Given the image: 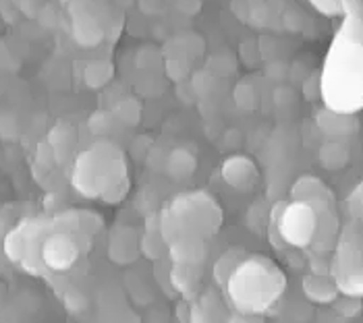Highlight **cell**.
I'll return each instance as SVG.
<instances>
[{"mask_svg":"<svg viewBox=\"0 0 363 323\" xmlns=\"http://www.w3.org/2000/svg\"><path fill=\"white\" fill-rule=\"evenodd\" d=\"M351 210H353V214L357 215V217L363 220V183L351 195Z\"/></svg>","mask_w":363,"mask_h":323,"instance_id":"obj_21","label":"cell"},{"mask_svg":"<svg viewBox=\"0 0 363 323\" xmlns=\"http://www.w3.org/2000/svg\"><path fill=\"white\" fill-rule=\"evenodd\" d=\"M73 35L75 42L84 48H94L104 40V29L98 23V19L94 17V13L89 11V6H85V0L73 2Z\"/></svg>","mask_w":363,"mask_h":323,"instance_id":"obj_6","label":"cell"},{"mask_svg":"<svg viewBox=\"0 0 363 323\" xmlns=\"http://www.w3.org/2000/svg\"><path fill=\"white\" fill-rule=\"evenodd\" d=\"M79 242L69 232H55L42 244V261L55 271H67L79 259Z\"/></svg>","mask_w":363,"mask_h":323,"instance_id":"obj_5","label":"cell"},{"mask_svg":"<svg viewBox=\"0 0 363 323\" xmlns=\"http://www.w3.org/2000/svg\"><path fill=\"white\" fill-rule=\"evenodd\" d=\"M220 226L223 210L218 201L203 191L177 195L158 215L160 237L167 246L179 241H208Z\"/></svg>","mask_w":363,"mask_h":323,"instance_id":"obj_2","label":"cell"},{"mask_svg":"<svg viewBox=\"0 0 363 323\" xmlns=\"http://www.w3.org/2000/svg\"><path fill=\"white\" fill-rule=\"evenodd\" d=\"M291 199L306 201L311 208L335 205V197H333L330 188L326 187L318 176H301L291 188Z\"/></svg>","mask_w":363,"mask_h":323,"instance_id":"obj_8","label":"cell"},{"mask_svg":"<svg viewBox=\"0 0 363 323\" xmlns=\"http://www.w3.org/2000/svg\"><path fill=\"white\" fill-rule=\"evenodd\" d=\"M303 295L308 300L315 305H328L338 298V288H336L335 278L330 273H309L303 278Z\"/></svg>","mask_w":363,"mask_h":323,"instance_id":"obj_9","label":"cell"},{"mask_svg":"<svg viewBox=\"0 0 363 323\" xmlns=\"http://www.w3.org/2000/svg\"><path fill=\"white\" fill-rule=\"evenodd\" d=\"M309 264H311V273H324V276L330 273V266H333V264L324 257L322 251H320L318 255H313Z\"/></svg>","mask_w":363,"mask_h":323,"instance_id":"obj_19","label":"cell"},{"mask_svg":"<svg viewBox=\"0 0 363 323\" xmlns=\"http://www.w3.org/2000/svg\"><path fill=\"white\" fill-rule=\"evenodd\" d=\"M162 246H167V242L162 241V237H160V228H158V224H156V228H150L147 226V230H145V234L141 237L140 241V251L145 255V257H150V259H158L160 257V249Z\"/></svg>","mask_w":363,"mask_h":323,"instance_id":"obj_16","label":"cell"},{"mask_svg":"<svg viewBox=\"0 0 363 323\" xmlns=\"http://www.w3.org/2000/svg\"><path fill=\"white\" fill-rule=\"evenodd\" d=\"M336 2H338V0H336Z\"/></svg>","mask_w":363,"mask_h":323,"instance_id":"obj_23","label":"cell"},{"mask_svg":"<svg viewBox=\"0 0 363 323\" xmlns=\"http://www.w3.org/2000/svg\"><path fill=\"white\" fill-rule=\"evenodd\" d=\"M201 273H199V266H183V264H172V271H170V284L174 286L177 293L181 295H194L196 288L199 286Z\"/></svg>","mask_w":363,"mask_h":323,"instance_id":"obj_12","label":"cell"},{"mask_svg":"<svg viewBox=\"0 0 363 323\" xmlns=\"http://www.w3.org/2000/svg\"><path fill=\"white\" fill-rule=\"evenodd\" d=\"M167 249L172 264L201 266L206 259V241H179L168 244Z\"/></svg>","mask_w":363,"mask_h":323,"instance_id":"obj_10","label":"cell"},{"mask_svg":"<svg viewBox=\"0 0 363 323\" xmlns=\"http://www.w3.org/2000/svg\"><path fill=\"white\" fill-rule=\"evenodd\" d=\"M223 181L237 191H250L257 181V166L247 156H230L220 168Z\"/></svg>","mask_w":363,"mask_h":323,"instance_id":"obj_7","label":"cell"},{"mask_svg":"<svg viewBox=\"0 0 363 323\" xmlns=\"http://www.w3.org/2000/svg\"><path fill=\"white\" fill-rule=\"evenodd\" d=\"M272 228H277L282 242L306 249L315 239L318 214L306 201L293 199L291 203H279L272 212Z\"/></svg>","mask_w":363,"mask_h":323,"instance_id":"obj_4","label":"cell"},{"mask_svg":"<svg viewBox=\"0 0 363 323\" xmlns=\"http://www.w3.org/2000/svg\"><path fill=\"white\" fill-rule=\"evenodd\" d=\"M138 108H140L138 102H133V100H131V108H127V102H123V104H118V108L114 110V116L121 123H125V125H138L141 114V110H138Z\"/></svg>","mask_w":363,"mask_h":323,"instance_id":"obj_18","label":"cell"},{"mask_svg":"<svg viewBox=\"0 0 363 323\" xmlns=\"http://www.w3.org/2000/svg\"><path fill=\"white\" fill-rule=\"evenodd\" d=\"M75 188L89 197L116 203L129 193L127 164L123 152L111 141H98L84 152L73 170Z\"/></svg>","mask_w":363,"mask_h":323,"instance_id":"obj_3","label":"cell"},{"mask_svg":"<svg viewBox=\"0 0 363 323\" xmlns=\"http://www.w3.org/2000/svg\"><path fill=\"white\" fill-rule=\"evenodd\" d=\"M335 278L336 288L338 293L345 296H353V298H362L363 296V264L355 266V268L340 269L330 273Z\"/></svg>","mask_w":363,"mask_h":323,"instance_id":"obj_13","label":"cell"},{"mask_svg":"<svg viewBox=\"0 0 363 323\" xmlns=\"http://www.w3.org/2000/svg\"><path fill=\"white\" fill-rule=\"evenodd\" d=\"M197 168L196 156L187 149H174L167 160V172L172 181H187Z\"/></svg>","mask_w":363,"mask_h":323,"instance_id":"obj_11","label":"cell"},{"mask_svg":"<svg viewBox=\"0 0 363 323\" xmlns=\"http://www.w3.org/2000/svg\"><path fill=\"white\" fill-rule=\"evenodd\" d=\"M140 244L135 241L127 239V232L116 234L111 242H108V257H112L116 264H131L138 257Z\"/></svg>","mask_w":363,"mask_h":323,"instance_id":"obj_14","label":"cell"},{"mask_svg":"<svg viewBox=\"0 0 363 323\" xmlns=\"http://www.w3.org/2000/svg\"><path fill=\"white\" fill-rule=\"evenodd\" d=\"M65 2H71V0H65Z\"/></svg>","mask_w":363,"mask_h":323,"instance_id":"obj_22","label":"cell"},{"mask_svg":"<svg viewBox=\"0 0 363 323\" xmlns=\"http://www.w3.org/2000/svg\"><path fill=\"white\" fill-rule=\"evenodd\" d=\"M315 8H320L322 13H326V15H336V13H340V6H338V2L336 0H309Z\"/></svg>","mask_w":363,"mask_h":323,"instance_id":"obj_20","label":"cell"},{"mask_svg":"<svg viewBox=\"0 0 363 323\" xmlns=\"http://www.w3.org/2000/svg\"><path fill=\"white\" fill-rule=\"evenodd\" d=\"M349 162V149L340 141H328L320 149V164L328 170H340Z\"/></svg>","mask_w":363,"mask_h":323,"instance_id":"obj_15","label":"cell"},{"mask_svg":"<svg viewBox=\"0 0 363 323\" xmlns=\"http://www.w3.org/2000/svg\"><path fill=\"white\" fill-rule=\"evenodd\" d=\"M112 77V67L108 62H94L87 67V73H85V79H87V85L91 87H100L104 85L106 81Z\"/></svg>","mask_w":363,"mask_h":323,"instance_id":"obj_17","label":"cell"},{"mask_svg":"<svg viewBox=\"0 0 363 323\" xmlns=\"http://www.w3.org/2000/svg\"><path fill=\"white\" fill-rule=\"evenodd\" d=\"M286 288L282 269L264 255L243 257L224 282L230 305L247 315L270 309Z\"/></svg>","mask_w":363,"mask_h":323,"instance_id":"obj_1","label":"cell"}]
</instances>
